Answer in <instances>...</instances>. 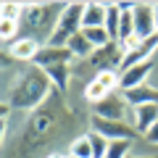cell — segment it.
<instances>
[{
    "instance_id": "5",
    "label": "cell",
    "mask_w": 158,
    "mask_h": 158,
    "mask_svg": "<svg viewBox=\"0 0 158 158\" xmlns=\"http://www.w3.org/2000/svg\"><path fill=\"white\" fill-rule=\"evenodd\" d=\"M92 132L103 135L106 140H135L137 129L129 124V121H111V118H100V116H92Z\"/></svg>"
},
{
    "instance_id": "19",
    "label": "cell",
    "mask_w": 158,
    "mask_h": 158,
    "mask_svg": "<svg viewBox=\"0 0 158 158\" xmlns=\"http://www.w3.org/2000/svg\"><path fill=\"white\" fill-rule=\"evenodd\" d=\"M92 79H98L103 87H106L108 92H116V90H121V74L118 71H98Z\"/></svg>"
},
{
    "instance_id": "15",
    "label": "cell",
    "mask_w": 158,
    "mask_h": 158,
    "mask_svg": "<svg viewBox=\"0 0 158 158\" xmlns=\"http://www.w3.org/2000/svg\"><path fill=\"white\" fill-rule=\"evenodd\" d=\"M69 50L74 53V58H87V61H90L92 53H95V48H92V42L85 37V32H79V34H74V37L69 40Z\"/></svg>"
},
{
    "instance_id": "25",
    "label": "cell",
    "mask_w": 158,
    "mask_h": 158,
    "mask_svg": "<svg viewBox=\"0 0 158 158\" xmlns=\"http://www.w3.org/2000/svg\"><path fill=\"white\" fill-rule=\"evenodd\" d=\"M156 34H158V3H156Z\"/></svg>"
},
{
    "instance_id": "8",
    "label": "cell",
    "mask_w": 158,
    "mask_h": 158,
    "mask_svg": "<svg viewBox=\"0 0 158 158\" xmlns=\"http://www.w3.org/2000/svg\"><path fill=\"white\" fill-rule=\"evenodd\" d=\"M74 53L69 48H53V45H42V50L37 53L32 66H40V69H50V66H61V63H71Z\"/></svg>"
},
{
    "instance_id": "11",
    "label": "cell",
    "mask_w": 158,
    "mask_h": 158,
    "mask_svg": "<svg viewBox=\"0 0 158 158\" xmlns=\"http://www.w3.org/2000/svg\"><path fill=\"white\" fill-rule=\"evenodd\" d=\"M150 71H153V61L137 63V66L121 71V92H124V90H132V87H140V85H148Z\"/></svg>"
},
{
    "instance_id": "10",
    "label": "cell",
    "mask_w": 158,
    "mask_h": 158,
    "mask_svg": "<svg viewBox=\"0 0 158 158\" xmlns=\"http://www.w3.org/2000/svg\"><path fill=\"white\" fill-rule=\"evenodd\" d=\"M8 50H11V58L19 63H34V58H37V53L42 50V42L34 37H19L13 45H8Z\"/></svg>"
},
{
    "instance_id": "1",
    "label": "cell",
    "mask_w": 158,
    "mask_h": 158,
    "mask_svg": "<svg viewBox=\"0 0 158 158\" xmlns=\"http://www.w3.org/2000/svg\"><path fill=\"white\" fill-rule=\"evenodd\" d=\"M50 92V77L40 66H27L16 71L13 82H6V106L16 111L37 108Z\"/></svg>"
},
{
    "instance_id": "12",
    "label": "cell",
    "mask_w": 158,
    "mask_h": 158,
    "mask_svg": "<svg viewBox=\"0 0 158 158\" xmlns=\"http://www.w3.org/2000/svg\"><path fill=\"white\" fill-rule=\"evenodd\" d=\"M121 95H124V100L129 103L132 108L158 103V90H156V87H150V85H140V87H132V90H124Z\"/></svg>"
},
{
    "instance_id": "18",
    "label": "cell",
    "mask_w": 158,
    "mask_h": 158,
    "mask_svg": "<svg viewBox=\"0 0 158 158\" xmlns=\"http://www.w3.org/2000/svg\"><path fill=\"white\" fill-rule=\"evenodd\" d=\"M132 145H135V140H113L111 145H108L106 158H129L132 156Z\"/></svg>"
},
{
    "instance_id": "9",
    "label": "cell",
    "mask_w": 158,
    "mask_h": 158,
    "mask_svg": "<svg viewBox=\"0 0 158 158\" xmlns=\"http://www.w3.org/2000/svg\"><path fill=\"white\" fill-rule=\"evenodd\" d=\"M158 121V103H150V106H140V108H132L129 113V124L137 129V135L145 137L150 132V127Z\"/></svg>"
},
{
    "instance_id": "14",
    "label": "cell",
    "mask_w": 158,
    "mask_h": 158,
    "mask_svg": "<svg viewBox=\"0 0 158 158\" xmlns=\"http://www.w3.org/2000/svg\"><path fill=\"white\" fill-rule=\"evenodd\" d=\"M118 27H121V8L118 3H106V32L113 42H118Z\"/></svg>"
},
{
    "instance_id": "27",
    "label": "cell",
    "mask_w": 158,
    "mask_h": 158,
    "mask_svg": "<svg viewBox=\"0 0 158 158\" xmlns=\"http://www.w3.org/2000/svg\"><path fill=\"white\" fill-rule=\"evenodd\" d=\"M129 158H158V156H129Z\"/></svg>"
},
{
    "instance_id": "17",
    "label": "cell",
    "mask_w": 158,
    "mask_h": 158,
    "mask_svg": "<svg viewBox=\"0 0 158 158\" xmlns=\"http://www.w3.org/2000/svg\"><path fill=\"white\" fill-rule=\"evenodd\" d=\"M69 156H74V158H95V156H92V142H90V137H87V135L77 137V140L69 145Z\"/></svg>"
},
{
    "instance_id": "13",
    "label": "cell",
    "mask_w": 158,
    "mask_h": 158,
    "mask_svg": "<svg viewBox=\"0 0 158 158\" xmlns=\"http://www.w3.org/2000/svg\"><path fill=\"white\" fill-rule=\"evenodd\" d=\"M106 27V3H85V16H82V29Z\"/></svg>"
},
{
    "instance_id": "24",
    "label": "cell",
    "mask_w": 158,
    "mask_h": 158,
    "mask_svg": "<svg viewBox=\"0 0 158 158\" xmlns=\"http://www.w3.org/2000/svg\"><path fill=\"white\" fill-rule=\"evenodd\" d=\"M145 140H148V142H153V145H158V121L150 127V132L145 135Z\"/></svg>"
},
{
    "instance_id": "2",
    "label": "cell",
    "mask_w": 158,
    "mask_h": 158,
    "mask_svg": "<svg viewBox=\"0 0 158 158\" xmlns=\"http://www.w3.org/2000/svg\"><path fill=\"white\" fill-rule=\"evenodd\" d=\"M63 8H66V3H27V8H24V19H21V29H27V34L24 37H34V40H50V34L56 32L58 27V19H61Z\"/></svg>"
},
{
    "instance_id": "22",
    "label": "cell",
    "mask_w": 158,
    "mask_h": 158,
    "mask_svg": "<svg viewBox=\"0 0 158 158\" xmlns=\"http://www.w3.org/2000/svg\"><path fill=\"white\" fill-rule=\"evenodd\" d=\"M19 29H21V21H6V19H0V37H3V42H6V48L13 45V42L19 40L16 37Z\"/></svg>"
},
{
    "instance_id": "21",
    "label": "cell",
    "mask_w": 158,
    "mask_h": 158,
    "mask_svg": "<svg viewBox=\"0 0 158 158\" xmlns=\"http://www.w3.org/2000/svg\"><path fill=\"white\" fill-rule=\"evenodd\" d=\"M108 95H111V92H108L106 87L98 82V79H90V82H87V87H85V100H90L92 106H95V103H100L103 98H108Z\"/></svg>"
},
{
    "instance_id": "6",
    "label": "cell",
    "mask_w": 158,
    "mask_h": 158,
    "mask_svg": "<svg viewBox=\"0 0 158 158\" xmlns=\"http://www.w3.org/2000/svg\"><path fill=\"white\" fill-rule=\"evenodd\" d=\"M124 56L127 53H124V48H121V42H111V45H106V48H100V50L92 53L90 66L95 69V74L98 71H116V66L121 69Z\"/></svg>"
},
{
    "instance_id": "4",
    "label": "cell",
    "mask_w": 158,
    "mask_h": 158,
    "mask_svg": "<svg viewBox=\"0 0 158 158\" xmlns=\"http://www.w3.org/2000/svg\"><path fill=\"white\" fill-rule=\"evenodd\" d=\"M129 113H132V106L124 100V95H121V92H111L108 98H103L100 103H95V106H92V116L111 118V121H124Z\"/></svg>"
},
{
    "instance_id": "28",
    "label": "cell",
    "mask_w": 158,
    "mask_h": 158,
    "mask_svg": "<svg viewBox=\"0 0 158 158\" xmlns=\"http://www.w3.org/2000/svg\"><path fill=\"white\" fill-rule=\"evenodd\" d=\"M66 158H74V156H66Z\"/></svg>"
},
{
    "instance_id": "20",
    "label": "cell",
    "mask_w": 158,
    "mask_h": 158,
    "mask_svg": "<svg viewBox=\"0 0 158 158\" xmlns=\"http://www.w3.org/2000/svg\"><path fill=\"white\" fill-rule=\"evenodd\" d=\"M48 77H50L53 85H58V90H66L69 87V63H61V66H50L45 69Z\"/></svg>"
},
{
    "instance_id": "23",
    "label": "cell",
    "mask_w": 158,
    "mask_h": 158,
    "mask_svg": "<svg viewBox=\"0 0 158 158\" xmlns=\"http://www.w3.org/2000/svg\"><path fill=\"white\" fill-rule=\"evenodd\" d=\"M87 137H90V142H92V156H95V158H106L111 140H106L103 135H98V132H92V129L87 132Z\"/></svg>"
},
{
    "instance_id": "16",
    "label": "cell",
    "mask_w": 158,
    "mask_h": 158,
    "mask_svg": "<svg viewBox=\"0 0 158 158\" xmlns=\"http://www.w3.org/2000/svg\"><path fill=\"white\" fill-rule=\"evenodd\" d=\"M24 8H27V3L3 0V3H0V19H6V21H21L24 19Z\"/></svg>"
},
{
    "instance_id": "3",
    "label": "cell",
    "mask_w": 158,
    "mask_h": 158,
    "mask_svg": "<svg viewBox=\"0 0 158 158\" xmlns=\"http://www.w3.org/2000/svg\"><path fill=\"white\" fill-rule=\"evenodd\" d=\"M82 16H85V3H66L61 19H58V27L56 32L50 34L45 45H53V48H69V40L74 34L82 32Z\"/></svg>"
},
{
    "instance_id": "26",
    "label": "cell",
    "mask_w": 158,
    "mask_h": 158,
    "mask_svg": "<svg viewBox=\"0 0 158 158\" xmlns=\"http://www.w3.org/2000/svg\"><path fill=\"white\" fill-rule=\"evenodd\" d=\"M48 158H66V156H61V153H50Z\"/></svg>"
},
{
    "instance_id": "7",
    "label": "cell",
    "mask_w": 158,
    "mask_h": 158,
    "mask_svg": "<svg viewBox=\"0 0 158 158\" xmlns=\"http://www.w3.org/2000/svg\"><path fill=\"white\" fill-rule=\"evenodd\" d=\"M135 34L148 40L156 34V3H137L135 6Z\"/></svg>"
}]
</instances>
